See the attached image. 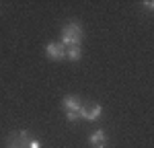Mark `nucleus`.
Listing matches in <instances>:
<instances>
[{
    "mask_svg": "<svg viewBox=\"0 0 154 148\" xmlns=\"http://www.w3.org/2000/svg\"><path fill=\"white\" fill-rule=\"evenodd\" d=\"M82 41V29L78 23H68L62 29V45L64 48H70V45H80Z\"/></svg>",
    "mask_w": 154,
    "mask_h": 148,
    "instance_id": "nucleus-1",
    "label": "nucleus"
},
{
    "mask_svg": "<svg viewBox=\"0 0 154 148\" xmlns=\"http://www.w3.org/2000/svg\"><path fill=\"white\" fill-rule=\"evenodd\" d=\"M35 136H31L27 130L23 132H14L6 138V148H31V142H33Z\"/></svg>",
    "mask_w": 154,
    "mask_h": 148,
    "instance_id": "nucleus-2",
    "label": "nucleus"
},
{
    "mask_svg": "<svg viewBox=\"0 0 154 148\" xmlns=\"http://www.w3.org/2000/svg\"><path fill=\"white\" fill-rule=\"evenodd\" d=\"M103 113V107L99 103H93V105H82L78 109V119H86V122H97Z\"/></svg>",
    "mask_w": 154,
    "mask_h": 148,
    "instance_id": "nucleus-3",
    "label": "nucleus"
},
{
    "mask_svg": "<svg viewBox=\"0 0 154 148\" xmlns=\"http://www.w3.org/2000/svg\"><path fill=\"white\" fill-rule=\"evenodd\" d=\"M45 54H48L49 60L54 62H60L66 58V48L60 43V41H49L48 45H45Z\"/></svg>",
    "mask_w": 154,
    "mask_h": 148,
    "instance_id": "nucleus-4",
    "label": "nucleus"
},
{
    "mask_svg": "<svg viewBox=\"0 0 154 148\" xmlns=\"http://www.w3.org/2000/svg\"><path fill=\"white\" fill-rule=\"evenodd\" d=\"M62 107H64L66 113H78V109L82 107V101L76 97V95H68V97H64Z\"/></svg>",
    "mask_w": 154,
    "mask_h": 148,
    "instance_id": "nucleus-5",
    "label": "nucleus"
},
{
    "mask_svg": "<svg viewBox=\"0 0 154 148\" xmlns=\"http://www.w3.org/2000/svg\"><path fill=\"white\" fill-rule=\"evenodd\" d=\"M91 144L95 148H105L107 146V134H105V130H95L93 134H91Z\"/></svg>",
    "mask_w": 154,
    "mask_h": 148,
    "instance_id": "nucleus-6",
    "label": "nucleus"
},
{
    "mask_svg": "<svg viewBox=\"0 0 154 148\" xmlns=\"http://www.w3.org/2000/svg\"><path fill=\"white\" fill-rule=\"evenodd\" d=\"M80 56H82L80 45H70V48H66V58H68V60L78 62V60H80Z\"/></svg>",
    "mask_w": 154,
    "mask_h": 148,
    "instance_id": "nucleus-7",
    "label": "nucleus"
},
{
    "mask_svg": "<svg viewBox=\"0 0 154 148\" xmlns=\"http://www.w3.org/2000/svg\"><path fill=\"white\" fill-rule=\"evenodd\" d=\"M66 119L68 122H76L78 119V113H66Z\"/></svg>",
    "mask_w": 154,
    "mask_h": 148,
    "instance_id": "nucleus-8",
    "label": "nucleus"
},
{
    "mask_svg": "<svg viewBox=\"0 0 154 148\" xmlns=\"http://www.w3.org/2000/svg\"><path fill=\"white\" fill-rule=\"evenodd\" d=\"M144 6H146L148 11H152V8H154V2H152V0H146V2H144Z\"/></svg>",
    "mask_w": 154,
    "mask_h": 148,
    "instance_id": "nucleus-9",
    "label": "nucleus"
}]
</instances>
